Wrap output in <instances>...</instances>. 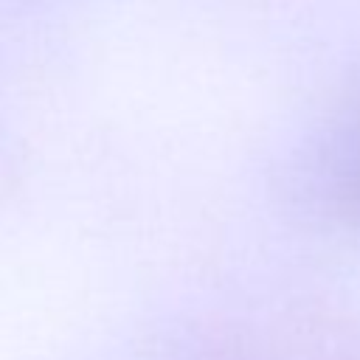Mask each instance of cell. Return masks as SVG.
Returning <instances> with one entry per match:
<instances>
[]
</instances>
